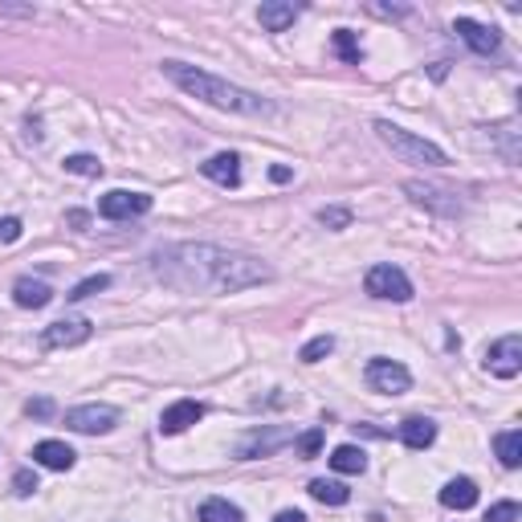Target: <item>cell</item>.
<instances>
[{
    "mask_svg": "<svg viewBox=\"0 0 522 522\" xmlns=\"http://www.w3.org/2000/svg\"><path fill=\"white\" fill-rule=\"evenodd\" d=\"M151 274L180 294H241L274 282V270L253 253H237L208 241L168 245L151 257Z\"/></svg>",
    "mask_w": 522,
    "mask_h": 522,
    "instance_id": "6da1fadb",
    "label": "cell"
},
{
    "mask_svg": "<svg viewBox=\"0 0 522 522\" xmlns=\"http://www.w3.org/2000/svg\"><path fill=\"white\" fill-rule=\"evenodd\" d=\"M160 70L168 74V78L176 82L184 94L200 98V102H208V107H217V111H229V115H249V119L274 115V102H270V98H261L257 90L237 86V82H229V78H217V74L196 70V66H188V62H164Z\"/></svg>",
    "mask_w": 522,
    "mask_h": 522,
    "instance_id": "7a4b0ae2",
    "label": "cell"
},
{
    "mask_svg": "<svg viewBox=\"0 0 522 522\" xmlns=\"http://www.w3.org/2000/svg\"><path fill=\"white\" fill-rule=\"evenodd\" d=\"M376 135H380L384 147H392V155H400L404 164H420V168H445V164H449V155H445L437 143L420 139V135L404 131V127L388 123V119L376 123Z\"/></svg>",
    "mask_w": 522,
    "mask_h": 522,
    "instance_id": "3957f363",
    "label": "cell"
},
{
    "mask_svg": "<svg viewBox=\"0 0 522 522\" xmlns=\"http://www.w3.org/2000/svg\"><path fill=\"white\" fill-rule=\"evenodd\" d=\"M363 290L372 294V298H384V302H408L412 298V282H408V274L400 266H392V261H380V266L367 270Z\"/></svg>",
    "mask_w": 522,
    "mask_h": 522,
    "instance_id": "277c9868",
    "label": "cell"
},
{
    "mask_svg": "<svg viewBox=\"0 0 522 522\" xmlns=\"http://www.w3.org/2000/svg\"><path fill=\"white\" fill-rule=\"evenodd\" d=\"M363 380H367V388H372V392H380V396H404V392L412 388L408 367H404V363H396V359H367Z\"/></svg>",
    "mask_w": 522,
    "mask_h": 522,
    "instance_id": "5b68a950",
    "label": "cell"
},
{
    "mask_svg": "<svg viewBox=\"0 0 522 522\" xmlns=\"http://www.w3.org/2000/svg\"><path fill=\"white\" fill-rule=\"evenodd\" d=\"M119 425V408L111 404H78L66 412V429L74 433H86V437H98V433H111Z\"/></svg>",
    "mask_w": 522,
    "mask_h": 522,
    "instance_id": "8992f818",
    "label": "cell"
},
{
    "mask_svg": "<svg viewBox=\"0 0 522 522\" xmlns=\"http://www.w3.org/2000/svg\"><path fill=\"white\" fill-rule=\"evenodd\" d=\"M486 372L498 376V380H514L522 372V339L518 335H502L498 343L486 347Z\"/></svg>",
    "mask_w": 522,
    "mask_h": 522,
    "instance_id": "52a82bcc",
    "label": "cell"
},
{
    "mask_svg": "<svg viewBox=\"0 0 522 522\" xmlns=\"http://www.w3.org/2000/svg\"><path fill=\"white\" fill-rule=\"evenodd\" d=\"M151 213V196L147 192H127V188H115L98 200V217L107 221H131V217Z\"/></svg>",
    "mask_w": 522,
    "mask_h": 522,
    "instance_id": "ba28073f",
    "label": "cell"
},
{
    "mask_svg": "<svg viewBox=\"0 0 522 522\" xmlns=\"http://www.w3.org/2000/svg\"><path fill=\"white\" fill-rule=\"evenodd\" d=\"M404 192L412 196V204H420V208H429V213H437V217H461V200L453 192H445V188H437V184L408 180Z\"/></svg>",
    "mask_w": 522,
    "mask_h": 522,
    "instance_id": "9c48e42d",
    "label": "cell"
},
{
    "mask_svg": "<svg viewBox=\"0 0 522 522\" xmlns=\"http://www.w3.org/2000/svg\"><path fill=\"white\" fill-rule=\"evenodd\" d=\"M94 335V323L90 319H58L41 331V347L45 351H62V347H78Z\"/></svg>",
    "mask_w": 522,
    "mask_h": 522,
    "instance_id": "30bf717a",
    "label": "cell"
},
{
    "mask_svg": "<svg viewBox=\"0 0 522 522\" xmlns=\"http://www.w3.org/2000/svg\"><path fill=\"white\" fill-rule=\"evenodd\" d=\"M453 33H457L461 41H465L473 54H482V58L498 54V45H502V33H498L494 25H482V21H473V17H457V21H453Z\"/></svg>",
    "mask_w": 522,
    "mask_h": 522,
    "instance_id": "8fae6325",
    "label": "cell"
},
{
    "mask_svg": "<svg viewBox=\"0 0 522 522\" xmlns=\"http://www.w3.org/2000/svg\"><path fill=\"white\" fill-rule=\"evenodd\" d=\"M200 416H204L200 400H176V404H168L160 412V433L164 437H176V433H184V429H192Z\"/></svg>",
    "mask_w": 522,
    "mask_h": 522,
    "instance_id": "7c38bea8",
    "label": "cell"
},
{
    "mask_svg": "<svg viewBox=\"0 0 522 522\" xmlns=\"http://www.w3.org/2000/svg\"><path fill=\"white\" fill-rule=\"evenodd\" d=\"M200 172L221 188H237L241 184V155L237 151H221V155H213L208 164H200Z\"/></svg>",
    "mask_w": 522,
    "mask_h": 522,
    "instance_id": "4fadbf2b",
    "label": "cell"
},
{
    "mask_svg": "<svg viewBox=\"0 0 522 522\" xmlns=\"http://www.w3.org/2000/svg\"><path fill=\"white\" fill-rule=\"evenodd\" d=\"M298 4H286V0H266L261 9H257V21H261V29L266 33H286V29L298 21Z\"/></svg>",
    "mask_w": 522,
    "mask_h": 522,
    "instance_id": "5bb4252c",
    "label": "cell"
},
{
    "mask_svg": "<svg viewBox=\"0 0 522 522\" xmlns=\"http://www.w3.org/2000/svg\"><path fill=\"white\" fill-rule=\"evenodd\" d=\"M33 461H37V465H45V469L66 473V469H74L78 453H74L66 441H41V445H33Z\"/></svg>",
    "mask_w": 522,
    "mask_h": 522,
    "instance_id": "9a60e30c",
    "label": "cell"
},
{
    "mask_svg": "<svg viewBox=\"0 0 522 522\" xmlns=\"http://www.w3.org/2000/svg\"><path fill=\"white\" fill-rule=\"evenodd\" d=\"M400 441H404L408 449H429V445L437 441V425L429 416H408L404 425H400Z\"/></svg>",
    "mask_w": 522,
    "mask_h": 522,
    "instance_id": "2e32d148",
    "label": "cell"
},
{
    "mask_svg": "<svg viewBox=\"0 0 522 522\" xmlns=\"http://www.w3.org/2000/svg\"><path fill=\"white\" fill-rule=\"evenodd\" d=\"M441 506L445 510H469V506H478V486L469 478H453V482H445V490H441Z\"/></svg>",
    "mask_w": 522,
    "mask_h": 522,
    "instance_id": "e0dca14e",
    "label": "cell"
},
{
    "mask_svg": "<svg viewBox=\"0 0 522 522\" xmlns=\"http://www.w3.org/2000/svg\"><path fill=\"white\" fill-rule=\"evenodd\" d=\"M13 298H17V306H25V310H41V306H49L54 290H49L45 282H37V278H17Z\"/></svg>",
    "mask_w": 522,
    "mask_h": 522,
    "instance_id": "ac0fdd59",
    "label": "cell"
},
{
    "mask_svg": "<svg viewBox=\"0 0 522 522\" xmlns=\"http://www.w3.org/2000/svg\"><path fill=\"white\" fill-rule=\"evenodd\" d=\"M306 490H310V498H314V502H323V506H347V502H351V490H347L343 482L314 478Z\"/></svg>",
    "mask_w": 522,
    "mask_h": 522,
    "instance_id": "d6986e66",
    "label": "cell"
},
{
    "mask_svg": "<svg viewBox=\"0 0 522 522\" xmlns=\"http://www.w3.org/2000/svg\"><path fill=\"white\" fill-rule=\"evenodd\" d=\"M494 449H498V461L506 469H518L522 465V433L518 429H506V433L494 437Z\"/></svg>",
    "mask_w": 522,
    "mask_h": 522,
    "instance_id": "ffe728a7",
    "label": "cell"
},
{
    "mask_svg": "<svg viewBox=\"0 0 522 522\" xmlns=\"http://www.w3.org/2000/svg\"><path fill=\"white\" fill-rule=\"evenodd\" d=\"M200 522H245V514H241V506L225 502V498H208L200 506Z\"/></svg>",
    "mask_w": 522,
    "mask_h": 522,
    "instance_id": "44dd1931",
    "label": "cell"
},
{
    "mask_svg": "<svg viewBox=\"0 0 522 522\" xmlns=\"http://www.w3.org/2000/svg\"><path fill=\"white\" fill-rule=\"evenodd\" d=\"M331 469H339V473H363V469H367V457H363V449H355V445H339V449L331 453Z\"/></svg>",
    "mask_w": 522,
    "mask_h": 522,
    "instance_id": "7402d4cb",
    "label": "cell"
},
{
    "mask_svg": "<svg viewBox=\"0 0 522 522\" xmlns=\"http://www.w3.org/2000/svg\"><path fill=\"white\" fill-rule=\"evenodd\" d=\"M335 49L343 54V62H351V66L363 62V49H359V41H355L351 29H335Z\"/></svg>",
    "mask_w": 522,
    "mask_h": 522,
    "instance_id": "603a6c76",
    "label": "cell"
},
{
    "mask_svg": "<svg viewBox=\"0 0 522 522\" xmlns=\"http://www.w3.org/2000/svg\"><path fill=\"white\" fill-rule=\"evenodd\" d=\"M107 286H111V274H90V278H82V282L74 286V290L66 294V298H70V302H82V298H90V294L107 290Z\"/></svg>",
    "mask_w": 522,
    "mask_h": 522,
    "instance_id": "cb8c5ba5",
    "label": "cell"
},
{
    "mask_svg": "<svg viewBox=\"0 0 522 522\" xmlns=\"http://www.w3.org/2000/svg\"><path fill=\"white\" fill-rule=\"evenodd\" d=\"M331 351H335V339H331V335H319V339H310V343L302 347L298 359H302V363H319L323 355H331Z\"/></svg>",
    "mask_w": 522,
    "mask_h": 522,
    "instance_id": "d4e9b609",
    "label": "cell"
},
{
    "mask_svg": "<svg viewBox=\"0 0 522 522\" xmlns=\"http://www.w3.org/2000/svg\"><path fill=\"white\" fill-rule=\"evenodd\" d=\"M66 172H74V176H102V164H98V155H70Z\"/></svg>",
    "mask_w": 522,
    "mask_h": 522,
    "instance_id": "484cf974",
    "label": "cell"
},
{
    "mask_svg": "<svg viewBox=\"0 0 522 522\" xmlns=\"http://www.w3.org/2000/svg\"><path fill=\"white\" fill-rule=\"evenodd\" d=\"M294 449H298V457H319V449H323V429H310V433H302L298 441H294Z\"/></svg>",
    "mask_w": 522,
    "mask_h": 522,
    "instance_id": "4316f807",
    "label": "cell"
},
{
    "mask_svg": "<svg viewBox=\"0 0 522 522\" xmlns=\"http://www.w3.org/2000/svg\"><path fill=\"white\" fill-rule=\"evenodd\" d=\"M518 518H522L518 502H498V506H490V514H486V522H518Z\"/></svg>",
    "mask_w": 522,
    "mask_h": 522,
    "instance_id": "83f0119b",
    "label": "cell"
},
{
    "mask_svg": "<svg viewBox=\"0 0 522 522\" xmlns=\"http://www.w3.org/2000/svg\"><path fill=\"white\" fill-rule=\"evenodd\" d=\"M319 225H327V229H347V225H351V213H347V208H319Z\"/></svg>",
    "mask_w": 522,
    "mask_h": 522,
    "instance_id": "f1b7e54d",
    "label": "cell"
},
{
    "mask_svg": "<svg viewBox=\"0 0 522 522\" xmlns=\"http://www.w3.org/2000/svg\"><path fill=\"white\" fill-rule=\"evenodd\" d=\"M25 412L29 416H37V420H49V416H54V400H29V404H25Z\"/></svg>",
    "mask_w": 522,
    "mask_h": 522,
    "instance_id": "f546056e",
    "label": "cell"
},
{
    "mask_svg": "<svg viewBox=\"0 0 522 522\" xmlns=\"http://www.w3.org/2000/svg\"><path fill=\"white\" fill-rule=\"evenodd\" d=\"M13 486H17V494H21V498H29V494H33V490H37V478H33V473H29V469H17V478H13Z\"/></svg>",
    "mask_w": 522,
    "mask_h": 522,
    "instance_id": "4dcf8cb0",
    "label": "cell"
},
{
    "mask_svg": "<svg viewBox=\"0 0 522 522\" xmlns=\"http://www.w3.org/2000/svg\"><path fill=\"white\" fill-rule=\"evenodd\" d=\"M17 237H21V221L17 217H4V221H0V241L9 245V241H17Z\"/></svg>",
    "mask_w": 522,
    "mask_h": 522,
    "instance_id": "1f68e13d",
    "label": "cell"
},
{
    "mask_svg": "<svg viewBox=\"0 0 522 522\" xmlns=\"http://www.w3.org/2000/svg\"><path fill=\"white\" fill-rule=\"evenodd\" d=\"M66 221H70L74 229H86V225H90V217H86V213H78V208H74V213H66Z\"/></svg>",
    "mask_w": 522,
    "mask_h": 522,
    "instance_id": "d6a6232c",
    "label": "cell"
},
{
    "mask_svg": "<svg viewBox=\"0 0 522 522\" xmlns=\"http://www.w3.org/2000/svg\"><path fill=\"white\" fill-rule=\"evenodd\" d=\"M274 522H306V514H302V510H282Z\"/></svg>",
    "mask_w": 522,
    "mask_h": 522,
    "instance_id": "836d02e7",
    "label": "cell"
},
{
    "mask_svg": "<svg viewBox=\"0 0 522 522\" xmlns=\"http://www.w3.org/2000/svg\"><path fill=\"white\" fill-rule=\"evenodd\" d=\"M270 180H274V184H286V180H290V168H270Z\"/></svg>",
    "mask_w": 522,
    "mask_h": 522,
    "instance_id": "e575fe53",
    "label": "cell"
}]
</instances>
